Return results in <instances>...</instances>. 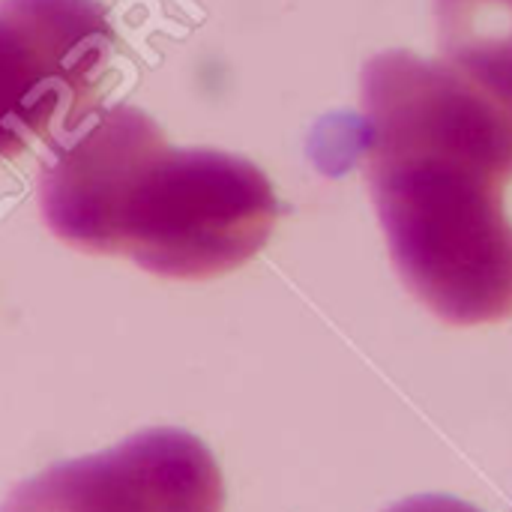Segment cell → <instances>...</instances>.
Returning <instances> with one entry per match:
<instances>
[{
  "mask_svg": "<svg viewBox=\"0 0 512 512\" xmlns=\"http://www.w3.org/2000/svg\"><path fill=\"white\" fill-rule=\"evenodd\" d=\"M114 45L99 0H0V159L87 126Z\"/></svg>",
  "mask_w": 512,
  "mask_h": 512,
  "instance_id": "3",
  "label": "cell"
},
{
  "mask_svg": "<svg viewBox=\"0 0 512 512\" xmlns=\"http://www.w3.org/2000/svg\"><path fill=\"white\" fill-rule=\"evenodd\" d=\"M387 512H483V510H477L474 504H465V501H459V498H450V495H417V498H408V501L393 504Z\"/></svg>",
  "mask_w": 512,
  "mask_h": 512,
  "instance_id": "6",
  "label": "cell"
},
{
  "mask_svg": "<svg viewBox=\"0 0 512 512\" xmlns=\"http://www.w3.org/2000/svg\"><path fill=\"white\" fill-rule=\"evenodd\" d=\"M51 153L39 177L48 231L153 276H225L264 249L282 213L255 162L171 147L159 123L132 105L99 108Z\"/></svg>",
  "mask_w": 512,
  "mask_h": 512,
  "instance_id": "2",
  "label": "cell"
},
{
  "mask_svg": "<svg viewBox=\"0 0 512 512\" xmlns=\"http://www.w3.org/2000/svg\"><path fill=\"white\" fill-rule=\"evenodd\" d=\"M435 21L444 60L512 126V0H435Z\"/></svg>",
  "mask_w": 512,
  "mask_h": 512,
  "instance_id": "5",
  "label": "cell"
},
{
  "mask_svg": "<svg viewBox=\"0 0 512 512\" xmlns=\"http://www.w3.org/2000/svg\"><path fill=\"white\" fill-rule=\"evenodd\" d=\"M366 183L414 297L456 327L512 318V126L447 60L384 51L360 75Z\"/></svg>",
  "mask_w": 512,
  "mask_h": 512,
  "instance_id": "1",
  "label": "cell"
},
{
  "mask_svg": "<svg viewBox=\"0 0 512 512\" xmlns=\"http://www.w3.org/2000/svg\"><path fill=\"white\" fill-rule=\"evenodd\" d=\"M0 512H225V480L192 432L147 429L24 480Z\"/></svg>",
  "mask_w": 512,
  "mask_h": 512,
  "instance_id": "4",
  "label": "cell"
}]
</instances>
